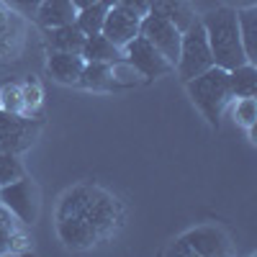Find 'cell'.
Wrapping results in <instances>:
<instances>
[{"instance_id": "2", "label": "cell", "mask_w": 257, "mask_h": 257, "mask_svg": "<svg viewBox=\"0 0 257 257\" xmlns=\"http://www.w3.org/2000/svg\"><path fill=\"white\" fill-rule=\"evenodd\" d=\"M203 31L208 39V47H211V57L213 64L221 70H234L239 64L247 62L244 57V47H242V39H239V24H237V11L234 8H216V11H208L203 18Z\"/></svg>"}, {"instance_id": "4", "label": "cell", "mask_w": 257, "mask_h": 257, "mask_svg": "<svg viewBox=\"0 0 257 257\" xmlns=\"http://www.w3.org/2000/svg\"><path fill=\"white\" fill-rule=\"evenodd\" d=\"M208 67H213V57H211V47H208L203 24L198 18L196 24L190 29H185L183 36H180V54H178V62H175V70H178L180 80L188 82L196 75L206 72Z\"/></svg>"}, {"instance_id": "26", "label": "cell", "mask_w": 257, "mask_h": 257, "mask_svg": "<svg viewBox=\"0 0 257 257\" xmlns=\"http://www.w3.org/2000/svg\"><path fill=\"white\" fill-rule=\"evenodd\" d=\"M41 0H6V6H11L13 11H21V13H34L39 8Z\"/></svg>"}, {"instance_id": "16", "label": "cell", "mask_w": 257, "mask_h": 257, "mask_svg": "<svg viewBox=\"0 0 257 257\" xmlns=\"http://www.w3.org/2000/svg\"><path fill=\"white\" fill-rule=\"evenodd\" d=\"M80 54H82L85 62H108V64H113V62L123 59V52L116 44H111V41L105 39L103 34L85 36V44H82V52Z\"/></svg>"}, {"instance_id": "22", "label": "cell", "mask_w": 257, "mask_h": 257, "mask_svg": "<svg viewBox=\"0 0 257 257\" xmlns=\"http://www.w3.org/2000/svg\"><path fill=\"white\" fill-rule=\"evenodd\" d=\"M0 108L8 111V113H24L26 108V100H24V90H21V85H3V90H0Z\"/></svg>"}, {"instance_id": "6", "label": "cell", "mask_w": 257, "mask_h": 257, "mask_svg": "<svg viewBox=\"0 0 257 257\" xmlns=\"http://www.w3.org/2000/svg\"><path fill=\"white\" fill-rule=\"evenodd\" d=\"M229 252L226 234L216 226H198L170 247V254H188V257H219Z\"/></svg>"}, {"instance_id": "8", "label": "cell", "mask_w": 257, "mask_h": 257, "mask_svg": "<svg viewBox=\"0 0 257 257\" xmlns=\"http://www.w3.org/2000/svg\"><path fill=\"white\" fill-rule=\"evenodd\" d=\"M121 52H123V62H126L132 70H137L142 77H149V80H152V77L170 75V72L175 70L173 64H170V62L162 57V52L155 49L142 34H137Z\"/></svg>"}, {"instance_id": "19", "label": "cell", "mask_w": 257, "mask_h": 257, "mask_svg": "<svg viewBox=\"0 0 257 257\" xmlns=\"http://www.w3.org/2000/svg\"><path fill=\"white\" fill-rule=\"evenodd\" d=\"M237 24H239V39L244 47L247 62H257V6L237 11Z\"/></svg>"}, {"instance_id": "15", "label": "cell", "mask_w": 257, "mask_h": 257, "mask_svg": "<svg viewBox=\"0 0 257 257\" xmlns=\"http://www.w3.org/2000/svg\"><path fill=\"white\" fill-rule=\"evenodd\" d=\"M149 13L173 21L180 31L190 29L198 21L196 11H193V6H190V0H149Z\"/></svg>"}, {"instance_id": "11", "label": "cell", "mask_w": 257, "mask_h": 257, "mask_svg": "<svg viewBox=\"0 0 257 257\" xmlns=\"http://www.w3.org/2000/svg\"><path fill=\"white\" fill-rule=\"evenodd\" d=\"M24 44V24L6 0H0V59H13Z\"/></svg>"}, {"instance_id": "20", "label": "cell", "mask_w": 257, "mask_h": 257, "mask_svg": "<svg viewBox=\"0 0 257 257\" xmlns=\"http://www.w3.org/2000/svg\"><path fill=\"white\" fill-rule=\"evenodd\" d=\"M108 8H111V0H100V3H95V6L80 8V11H77V18H75V26H77L85 36H90V34H100Z\"/></svg>"}, {"instance_id": "24", "label": "cell", "mask_w": 257, "mask_h": 257, "mask_svg": "<svg viewBox=\"0 0 257 257\" xmlns=\"http://www.w3.org/2000/svg\"><path fill=\"white\" fill-rule=\"evenodd\" d=\"M234 118H237L239 126L254 132V121H257V103L254 98H239L234 103Z\"/></svg>"}, {"instance_id": "23", "label": "cell", "mask_w": 257, "mask_h": 257, "mask_svg": "<svg viewBox=\"0 0 257 257\" xmlns=\"http://www.w3.org/2000/svg\"><path fill=\"white\" fill-rule=\"evenodd\" d=\"M24 175H26V170L13 152H0V185H8Z\"/></svg>"}, {"instance_id": "13", "label": "cell", "mask_w": 257, "mask_h": 257, "mask_svg": "<svg viewBox=\"0 0 257 257\" xmlns=\"http://www.w3.org/2000/svg\"><path fill=\"white\" fill-rule=\"evenodd\" d=\"M34 16H36L41 29H57V26L75 24L77 8L72 0H41L39 8L34 11Z\"/></svg>"}, {"instance_id": "14", "label": "cell", "mask_w": 257, "mask_h": 257, "mask_svg": "<svg viewBox=\"0 0 257 257\" xmlns=\"http://www.w3.org/2000/svg\"><path fill=\"white\" fill-rule=\"evenodd\" d=\"M82 67H85L82 54H72V52H52L49 59H47L49 75L62 85H77Z\"/></svg>"}, {"instance_id": "5", "label": "cell", "mask_w": 257, "mask_h": 257, "mask_svg": "<svg viewBox=\"0 0 257 257\" xmlns=\"http://www.w3.org/2000/svg\"><path fill=\"white\" fill-rule=\"evenodd\" d=\"M41 132V121L29 118L24 113H8L0 108V152H24L29 149Z\"/></svg>"}, {"instance_id": "27", "label": "cell", "mask_w": 257, "mask_h": 257, "mask_svg": "<svg viewBox=\"0 0 257 257\" xmlns=\"http://www.w3.org/2000/svg\"><path fill=\"white\" fill-rule=\"evenodd\" d=\"M226 8H234V11H242V8H252L257 6V0H224Z\"/></svg>"}, {"instance_id": "3", "label": "cell", "mask_w": 257, "mask_h": 257, "mask_svg": "<svg viewBox=\"0 0 257 257\" xmlns=\"http://www.w3.org/2000/svg\"><path fill=\"white\" fill-rule=\"evenodd\" d=\"M188 85V95L196 103V108L206 116V121L211 126L221 123V113L231 100V90H229V72L221 67H208L206 72L196 75L193 80L185 82Z\"/></svg>"}, {"instance_id": "17", "label": "cell", "mask_w": 257, "mask_h": 257, "mask_svg": "<svg viewBox=\"0 0 257 257\" xmlns=\"http://www.w3.org/2000/svg\"><path fill=\"white\" fill-rule=\"evenodd\" d=\"M47 41H49L52 52H72V54H80L82 52V44H85V34L75 24H67V26L47 29Z\"/></svg>"}, {"instance_id": "18", "label": "cell", "mask_w": 257, "mask_h": 257, "mask_svg": "<svg viewBox=\"0 0 257 257\" xmlns=\"http://www.w3.org/2000/svg\"><path fill=\"white\" fill-rule=\"evenodd\" d=\"M229 90L231 98H254L257 95V67L244 62L239 67L229 70Z\"/></svg>"}, {"instance_id": "12", "label": "cell", "mask_w": 257, "mask_h": 257, "mask_svg": "<svg viewBox=\"0 0 257 257\" xmlns=\"http://www.w3.org/2000/svg\"><path fill=\"white\" fill-rule=\"evenodd\" d=\"M26 224H21L13 213L0 203V254H16L26 252L31 247V239L24 231Z\"/></svg>"}, {"instance_id": "28", "label": "cell", "mask_w": 257, "mask_h": 257, "mask_svg": "<svg viewBox=\"0 0 257 257\" xmlns=\"http://www.w3.org/2000/svg\"><path fill=\"white\" fill-rule=\"evenodd\" d=\"M75 3V8L80 11V8H88V6H95V3H100V0H72Z\"/></svg>"}, {"instance_id": "1", "label": "cell", "mask_w": 257, "mask_h": 257, "mask_svg": "<svg viewBox=\"0 0 257 257\" xmlns=\"http://www.w3.org/2000/svg\"><path fill=\"white\" fill-rule=\"evenodd\" d=\"M54 219L64 247L90 249L123 226V206L98 185H77L62 196Z\"/></svg>"}, {"instance_id": "7", "label": "cell", "mask_w": 257, "mask_h": 257, "mask_svg": "<svg viewBox=\"0 0 257 257\" xmlns=\"http://www.w3.org/2000/svg\"><path fill=\"white\" fill-rule=\"evenodd\" d=\"M0 203L26 226H31L39 216V190L26 175L8 185H0Z\"/></svg>"}, {"instance_id": "9", "label": "cell", "mask_w": 257, "mask_h": 257, "mask_svg": "<svg viewBox=\"0 0 257 257\" xmlns=\"http://www.w3.org/2000/svg\"><path fill=\"white\" fill-rule=\"evenodd\" d=\"M139 34H142L155 49H160L162 57L175 67L178 54H180V36H183V31L173 24V21H167V18H162V16H155V13H147V16H142Z\"/></svg>"}, {"instance_id": "25", "label": "cell", "mask_w": 257, "mask_h": 257, "mask_svg": "<svg viewBox=\"0 0 257 257\" xmlns=\"http://www.w3.org/2000/svg\"><path fill=\"white\" fill-rule=\"evenodd\" d=\"M111 6H121L126 11H134L137 16H147L149 13V0H111Z\"/></svg>"}, {"instance_id": "10", "label": "cell", "mask_w": 257, "mask_h": 257, "mask_svg": "<svg viewBox=\"0 0 257 257\" xmlns=\"http://www.w3.org/2000/svg\"><path fill=\"white\" fill-rule=\"evenodd\" d=\"M139 24H142V16H137L134 11H126L121 6H111L108 13H105L100 34L108 39L111 44H116L118 49H123L128 41L139 34Z\"/></svg>"}, {"instance_id": "21", "label": "cell", "mask_w": 257, "mask_h": 257, "mask_svg": "<svg viewBox=\"0 0 257 257\" xmlns=\"http://www.w3.org/2000/svg\"><path fill=\"white\" fill-rule=\"evenodd\" d=\"M113 82V64L108 62H85L77 85L82 88H108Z\"/></svg>"}]
</instances>
